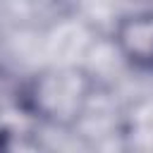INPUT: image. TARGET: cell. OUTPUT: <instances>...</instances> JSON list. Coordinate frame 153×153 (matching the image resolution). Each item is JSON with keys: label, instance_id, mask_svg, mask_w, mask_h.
I'll list each match as a JSON object with an SVG mask.
<instances>
[{"label": "cell", "instance_id": "6da1fadb", "mask_svg": "<svg viewBox=\"0 0 153 153\" xmlns=\"http://www.w3.org/2000/svg\"><path fill=\"white\" fill-rule=\"evenodd\" d=\"M98 96V79L88 69L62 65L31 74L19 86L17 98L26 117L60 129H76L91 115Z\"/></svg>", "mask_w": 153, "mask_h": 153}, {"label": "cell", "instance_id": "7a4b0ae2", "mask_svg": "<svg viewBox=\"0 0 153 153\" xmlns=\"http://www.w3.org/2000/svg\"><path fill=\"white\" fill-rule=\"evenodd\" d=\"M112 43L124 62L153 72V10L122 14L112 29Z\"/></svg>", "mask_w": 153, "mask_h": 153}]
</instances>
